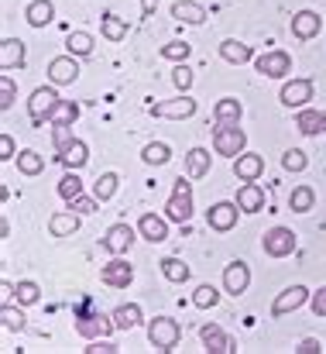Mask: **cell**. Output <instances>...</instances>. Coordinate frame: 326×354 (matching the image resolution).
Listing matches in <instances>:
<instances>
[{"label":"cell","mask_w":326,"mask_h":354,"mask_svg":"<svg viewBox=\"0 0 326 354\" xmlns=\"http://www.w3.org/2000/svg\"><path fill=\"white\" fill-rule=\"evenodd\" d=\"M148 341H151V348H158L162 354H172L179 348V341H182L179 320H172V317H155V320L148 324Z\"/></svg>","instance_id":"6da1fadb"},{"label":"cell","mask_w":326,"mask_h":354,"mask_svg":"<svg viewBox=\"0 0 326 354\" xmlns=\"http://www.w3.org/2000/svg\"><path fill=\"white\" fill-rule=\"evenodd\" d=\"M165 217H169L172 224H182V227L193 221V183L175 179L172 196H169V203H165Z\"/></svg>","instance_id":"7a4b0ae2"},{"label":"cell","mask_w":326,"mask_h":354,"mask_svg":"<svg viewBox=\"0 0 326 354\" xmlns=\"http://www.w3.org/2000/svg\"><path fill=\"white\" fill-rule=\"evenodd\" d=\"M244 145H247V134L240 131V124H233V127H213V148H217V155L223 158H237V155H244Z\"/></svg>","instance_id":"3957f363"},{"label":"cell","mask_w":326,"mask_h":354,"mask_svg":"<svg viewBox=\"0 0 326 354\" xmlns=\"http://www.w3.org/2000/svg\"><path fill=\"white\" fill-rule=\"evenodd\" d=\"M254 69L261 76H268V80H285L292 73V55L285 48H271V52H265V55L254 59Z\"/></svg>","instance_id":"277c9868"},{"label":"cell","mask_w":326,"mask_h":354,"mask_svg":"<svg viewBox=\"0 0 326 354\" xmlns=\"http://www.w3.org/2000/svg\"><path fill=\"white\" fill-rule=\"evenodd\" d=\"M261 248L268 258H289L296 251V234L289 227H271L268 234L261 237Z\"/></svg>","instance_id":"5b68a950"},{"label":"cell","mask_w":326,"mask_h":354,"mask_svg":"<svg viewBox=\"0 0 326 354\" xmlns=\"http://www.w3.org/2000/svg\"><path fill=\"white\" fill-rule=\"evenodd\" d=\"M309 289L306 286H289V289H282L278 292V299L271 303V317H285V313H296L299 306H306L309 303Z\"/></svg>","instance_id":"8992f818"},{"label":"cell","mask_w":326,"mask_h":354,"mask_svg":"<svg viewBox=\"0 0 326 354\" xmlns=\"http://www.w3.org/2000/svg\"><path fill=\"white\" fill-rule=\"evenodd\" d=\"M59 100H62V97H59L52 86H38V90L31 93V100H28V114H31V120H35V124H45Z\"/></svg>","instance_id":"52a82bcc"},{"label":"cell","mask_w":326,"mask_h":354,"mask_svg":"<svg viewBox=\"0 0 326 354\" xmlns=\"http://www.w3.org/2000/svg\"><path fill=\"white\" fill-rule=\"evenodd\" d=\"M134 237H137V231L131 227V224H113V227H107V234H104V248H107L110 254H127L131 248H134Z\"/></svg>","instance_id":"ba28073f"},{"label":"cell","mask_w":326,"mask_h":354,"mask_svg":"<svg viewBox=\"0 0 326 354\" xmlns=\"http://www.w3.org/2000/svg\"><path fill=\"white\" fill-rule=\"evenodd\" d=\"M100 279H104V286H110V289H127L131 279H134V268L124 261V254H113V261H107L100 268Z\"/></svg>","instance_id":"9c48e42d"},{"label":"cell","mask_w":326,"mask_h":354,"mask_svg":"<svg viewBox=\"0 0 326 354\" xmlns=\"http://www.w3.org/2000/svg\"><path fill=\"white\" fill-rule=\"evenodd\" d=\"M48 80L52 86H73L79 80V66H76V55H59L48 62Z\"/></svg>","instance_id":"30bf717a"},{"label":"cell","mask_w":326,"mask_h":354,"mask_svg":"<svg viewBox=\"0 0 326 354\" xmlns=\"http://www.w3.org/2000/svg\"><path fill=\"white\" fill-rule=\"evenodd\" d=\"M151 114H155V118H169V120H186V118L196 114V100L182 93V97H175V100H162V104H155Z\"/></svg>","instance_id":"8fae6325"},{"label":"cell","mask_w":326,"mask_h":354,"mask_svg":"<svg viewBox=\"0 0 326 354\" xmlns=\"http://www.w3.org/2000/svg\"><path fill=\"white\" fill-rule=\"evenodd\" d=\"M313 90H316V86H313V80H292V83H285V86H282V104H285L289 111H292V107H296V111H303V107L313 100Z\"/></svg>","instance_id":"7c38bea8"},{"label":"cell","mask_w":326,"mask_h":354,"mask_svg":"<svg viewBox=\"0 0 326 354\" xmlns=\"http://www.w3.org/2000/svg\"><path fill=\"white\" fill-rule=\"evenodd\" d=\"M113 327V317H104V313H90V317H79L76 320V334L86 337V341H97V337H107Z\"/></svg>","instance_id":"4fadbf2b"},{"label":"cell","mask_w":326,"mask_h":354,"mask_svg":"<svg viewBox=\"0 0 326 354\" xmlns=\"http://www.w3.org/2000/svg\"><path fill=\"white\" fill-rule=\"evenodd\" d=\"M247 286H251V268H247L244 261H230V265L223 268V289H227L230 296H244Z\"/></svg>","instance_id":"5bb4252c"},{"label":"cell","mask_w":326,"mask_h":354,"mask_svg":"<svg viewBox=\"0 0 326 354\" xmlns=\"http://www.w3.org/2000/svg\"><path fill=\"white\" fill-rule=\"evenodd\" d=\"M237 214H240L237 203H213V207L207 210V224H210V231L227 234V231L237 224Z\"/></svg>","instance_id":"9a60e30c"},{"label":"cell","mask_w":326,"mask_h":354,"mask_svg":"<svg viewBox=\"0 0 326 354\" xmlns=\"http://www.w3.org/2000/svg\"><path fill=\"white\" fill-rule=\"evenodd\" d=\"M323 31V17L316 14V10H299L296 17H292V35L299 38V41H309V38H316Z\"/></svg>","instance_id":"2e32d148"},{"label":"cell","mask_w":326,"mask_h":354,"mask_svg":"<svg viewBox=\"0 0 326 354\" xmlns=\"http://www.w3.org/2000/svg\"><path fill=\"white\" fill-rule=\"evenodd\" d=\"M261 172H265V158H261V155L244 151V155H237V158H233V176H237L240 183H258V179H261Z\"/></svg>","instance_id":"e0dca14e"},{"label":"cell","mask_w":326,"mask_h":354,"mask_svg":"<svg viewBox=\"0 0 326 354\" xmlns=\"http://www.w3.org/2000/svg\"><path fill=\"white\" fill-rule=\"evenodd\" d=\"M200 337H203V344H207V354H233L237 351V341L227 337L217 324H207V327L200 330Z\"/></svg>","instance_id":"ac0fdd59"},{"label":"cell","mask_w":326,"mask_h":354,"mask_svg":"<svg viewBox=\"0 0 326 354\" xmlns=\"http://www.w3.org/2000/svg\"><path fill=\"white\" fill-rule=\"evenodd\" d=\"M137 234L151 244H162L169 237V217H155V214H141L137 221Z\"/></svg>","instance_id":"d6986e66"},{"label":"cell","mask_w":326,"mask_h":354,"mask_svg":"<svg viewBox=\"0 0 326 354\" xmlns=\"http://www.w3.org/2000/svg\"><path fill=\"white\" fill-rule=\"evenodd\" d=\"M24 66V41L21 38H3L0 41V69L10 73V69H21Z\"/></svg>","instance_id":"ffe728a7"},{"label":"cell","mask_w":326,"mask_h":354,"mask_svg":"<svg viewBox=\"0 0 326 354\" xmlns=\"http://www.w3.org/2000/svg\"><path fill=\"white\" fill-rule=\"evenodd\" d=\"M237 207H240V214H258V210H265V189H261L258 183H244V186L237 189Z\"/></svg>","instance_id":"44dd1931"},{"label":"cell","mask_w":326,"mask_h":354,"mask_svg":"<svg viewBox=\"0 0 326 354\" xmlns=\"http://www.w3.org/2000/svg\"><path fill=\"white\" fill-rule=\"evenodd\" d=\"M296 127L306 134V138H320L326 131V114L323 111H313V107H303L296 114Z\"/></svg>","instance_id":"7402d4cb"},{"label":"cell","mask_w":326,"mask_h":354,"mask_svg":"<svg viewBox=\"0 0 326 354\" xmlns=\"http://www.w3.org/2000/svg\"><path fill=\"white\" fill-rule=\"evenodd\" d=\"M220 59L230 62V66H244V62L254 59V48L244 45V41H237V38H227V41H220Z\"/></svg>","instance_id":"603a6c76"},{"label":"cell","mask_w":326,"mask_h":354,"mask_svg":"<svg viewBox=\"0 0 326 354\" xmlns=\"http://www.w3.org/2000/svg\"><path fill=\"white\" fill-rule=\"evenodd\" d=\"M240 114H244V107H240L237 97H223V100H217V107H213V120H217L220 127L240 124Z\"/></svg>","instance_id":"cb8c5ba5"},{"label":"cell","mask_w":326,"mask_h":354,"mask_svg":"<svg viewBox=\"0 0 326 354\" xmlns=\"http://www.w3.org/2000/svg\"><path fill=\"white\" fill-rule=\"evenodd\" d=\"M172 17L182 21V24H203L207 21V7L196 3V0H175L172 3Z\"/></svg>","instance_id":"d4e9b609"},{"label":"cell","mask_w":326,"mask_h":354,"mask_svg":"<svg viewBox=\"0 0 326 354\" xmlns=\"http://www.w3.org/2000/svg\"><path fill=\"white\" fill-rule=\"evenodd\" d=\"M59 158H62V165H66V169H83V165L90 162V148H86V141L73 138V141L59 151Z\"/></svg>","instance_id":"484cf974"},{"label":"cell","mask_w":326,"mask_h":354,"mask_svg":"<svg viewBox=\"0 0 326 354\" xmlns=\"http://www.w3.org/2000/svg\"><path fill=\"white\" fill-rule=\"evenodd\" d=\"M24 17H28L31 28H45V24H52L55 7H52V0H31V3L24 7Z\"/></svg>","instance_id":"4316f807"},{"label":"cell","mask_w":326,"mask_h":354,"mask_svg":"<svg viewBox=\"0 0 326 354\" xmlns=\"http://www.w3.org/2000/svg\"><path fill=\"white\" fill-rule=\"evenodd\" d=\"M48 231H52V237H73L76 231H79V214H76V210L52 214V221H48Z\"/></svg>","instance_id":"83f0119b"},{"label":"cell","mask_w":326,"mask_h":354,"mask_svg":"<svg viewBox=\"0 0 326 354\" xmlns=\"http://www.w3.org/2000/svg\"><path fill=\"white\" fill-rule=\"evenodd\" d=\"M110 317H113V327H117V330H134V327L141 324V306H137V303H124V306H117Z\"/></svg>","instance_id":"f1b7e54d"},{"label":"cell","mask_w":326,"mask_h":354,"mask_svg":"<svg viewBox=\"0 0 326 354\" xmlns=\"http://www.w3.org/2000/svg\"><path fill=\"white\" fill-rule=\"evenodd\" d=\"M100 35H104L107 41H124V38H127V21L117 17V14H104V17H100Z\"/></svg>","instance_id":"f546056e"},{"label":"cell","mask_w":326,"mask_h":354,"mask_svg":"<svg viewBox=\"0 0 326 354\" xmlns=\"http://www.w3.org/2000/svg\"><path fill=\"white\" fill-rule=\"evenodd\" d=\"M186 172H189L193 179H203V176L210 172V151H207V148H193V151L186 155Z\"/></svg>","instance_id":"4dcf8cb0"},{"label":"cell","mask_w":326,"mask_h":354,"mask_svg":"<svg viewBox=\"0 0 326 354\" xmlns=\"http://www.w3.org/2000/svg\"><path fill=\"white\" fill-rule=\"evenodd\" d=\"M41 169H45V155H38L35 148L17 151V172H24V176H38Z\"/></svg>","instance_id":"1f68e13d"},{"label":"cell","mask_w":326,"mask_h":354,"mask_svg":"<svg viewBox=\"0 0 326 354\" xmlns=\"http://www.w3.org/2000/svg\"><path fill=\"white\" fill-rule=\"evenodd\" d=\"M162 275H165L169 282L182 286V282H189V265H186L182 258H162Z\"/></svg>","instance_id":"d6a6232c"},{"label":"cell","mask_w":326,"mask_h":354,"mask_svg":"<svg viewBox=\"0 0 326 354\" xmlns=\"http://www.w3.org/2000/svg\"><path fill=\"white\" fill-rule=\"evenodd\" d=\"M117 186H120V176H117V172H104V176H97V183H93V196H97L100 203H107V200H113Z\"/></svg>","instance_id":"836d02e7"},{"label":"cell","mask_w":326,"mask_h":354,"mask_svg":"<svg viewBox=\"0 0 326 354\" xmlns=\"http://www.w3.org/2000/svg\"><path fill=\"white\" fill-rule=\"evenodd\" d=\"M313 203H316L313 186H296V189H292V196H289V207H292L296 214H309V210H313Z\"/></svg>","instance_id":"e575fe53"},{"label":"cell","mask_w":326,"mask_h":354,"mask_svg":"<svg viewBox=\"0 0 326 354\" xmlns=\"http://www.w3.org/2000/svg\"><path fill=\"white\" fill-rule=\"evenodd\" d=\"M79 118V104H73V100H59L55 104V111L48 114V124L55 127V124H76Z\"/></svg>","instance_id":"d590c367"},{"label":"cell","mask_w":326,"mask_h":354,"mask_svg":"<svg viewBox=\"0 0 326 354\" xmlns=\"http://www.w3.org/2000/svg\"><path fill=\"white\" fill-rule=\"evenodd\" d=\"M59 196L69 203V200H76V196H83V179L76 176V169H69L62 179H59Z\"/></svg>","instance_id":"8d00e7d4"},{"label":"cell","mask_w":326,"mask_h":354,"mask_svg":"<svg viewBox=\"0 0 326 354\" xmlns=\"http://www.w3.org/2000/svg\"><path fill=\"white\" fill-rule=\"evenodd\" d=\"M66 52L83 59V55H90V52H93V38H90L86 31H73V35L66 38Z\"/></svg>","instance_id":"74e56055"},{"label":"cell","mask_w":326,"mask_h":354,"mask_svg":"<svg viewBox=\"0 0 326 354\" xmlns=\"http://www.w3.org/2000/svg\"><path fill=\"white\" fill-rule=\"evenodd\" d=\"M141 158H144L148 165H165V162L172 158V148H169L165 141H151V145H144Z\"/></svg>","instance_id":"f35d334b"},{"label":"cell","mask_w":326,"mask_h":354,"mask_svg":"<svg viewBox=\"0 0 326 354\" xmlns=\"http://www.w3.org/2000/svg\"><path fill=\"white\" fill-rule=\"evenodd\" d=\"M189 52H193L189 41H169V45H162V59H169V62H186Z\"/></svg>","instance_id":"ab89813d"},{"label":"cell","mask_w":326,"mask_h":354,"mask_svg":"<svg viewBox=\"0 0 326 354\" xmlns=\"http://www.w3.org/2000/svg\"><path fill=\"white\" fill-rule=\"evenodd\" d=\"M38 299H41V289H38V282H31V279L17 282V303H21V306H35Z\"/></svg>","instance_id":"60d3db41"},{"label":"cell","mask_w":326,"mask_h":354,"mask_svg":"<svg viewBox=\"0 0 326 354\" xmlns=\"http://www.w3.org/2000/svg\"><path fill=\"white\" fill-rule=\"evenodd\" d=\"M0 320H3V330H10V334H21L24 330V313L21 310H10V303L0 306Z\"/></svg>","instance_id":"b9f144b4"},{"label":"cell","mask_w":326,"mask_h":354,"mask_svg":"<svg viewBox=\"0 0 326 354\" xmlns=\"http://www.w3.org/2000/svg\"><path fill=\"white\" fill-rule=\"evenodd\" d=\"M220 303V292L213 286H200L196 292H193V306H200V310H213Z\"/></svg>","instance_id":"7bdbcfd3"},{"label":"cell","mask_w":326,"mask_h":354,"mask_svg":"<svg viewBox=\"0 0 326 354\" xmlns=\"http://www.w3.org/2000/svg\"><path fill=\"white\" fill-rule=\"evenodd\" d=\"M172 83H175L179 93H189V86H193V69H189L186 62H175V69H172Z\"/></svg>","instance_id":"ee69618b"},{"label":"cell","mask_w":326,"mask_h":354,"mask_svg":"<svg viewBox=\"0 0 326 354\" xmlns=\"http://www.w3.org/2000/svg\"><path fill=\"white\" fill-rule=\"evenodd\" d=\"M309 165V158H306V151H299V148H289L285 155H282V169H289V172H303Z\"/></svg>","instance_id":"f6af8a7d"},{"label":"cell","mask_w":326,"mask_h":354,"mask_svg":"<svg viewBox=\"0 0 326 354\" xmlns=\"http://www.w3.org/2000/svg\"><path fill=\"white\" fill-rule=\"evenodd\" d=\"M14 97H17V90H14V80L3 73V76H0V111H3V114L14 107Z\"/></svg>","instance_id":"bcb514c9"},{"label":"cell","mask_w":326,"mask_h":354,"mask_svg":"<svg viewBox=\"0 0 326 354\" xmlns=\"http://www.w3.org/2000/svg\"><path fill=\"white\" fill-rule=\"evenodd\" d=\"M97 207H100V200H97V196H76V200H69V210H76L79 217L97 214Z\"/></svg>","instance_id":"7dc6e473"},{"label":"cell","mask_w":326,"mask_h":354,"mask_svg":"<svg viewBox=\"0 0 326 354\" xmlns=\"http://www.w3.org/2000/svg\"><path fill=\"white\" fill-rule=\"evenodd\" d=\"M83 351L86 354H120V348H117L113 341H107V337H97V341H90Z\"/></svg>","instance_id":"c3c4849f"},{"label":"cell","mask_w":326,"mask_h":354,"mask_svg":"<svg viewBox=\"0 0 326 354\" xmlns=\"http://www.w3.org/2000/svg\"><path fill=\"white\" fill-rule=\"evenodd\" d=\"M52 138H55V148L62 151V148L73 141V124H55V127H52Z\"/></svg>","instance_id":"681fc988"},{"label":"cell","mask_w":326,"mask_h":354,"mask_svg":"<svg viewBox=\"0 0 326 354\" xmlns=\"http://www.w3.org/2000/svg\"><path fill=\"white\" fill-rule=\"evenodd\" d=\"M10 158H17L14 138H10V134H0V162H10Z\"/></svg>","instance_id":"f907efd6"},{"label":"cell","mask_w":326,"mask_h":354,"mask_svg":"<svg viewBox=\"0 0 326 354\" xmlns=\"http://www.w3.org/2000/svg\"><path fill=\"white\" fill-rule=\"evenodd\" d=\"M309 306H313V313H316V317H326V286L320 289V292H313V296H309Z\"/></svg>","instance_id":"816d5d0a"},{"label":"cell","mask_w":326,"mask_h":354,"mask_svg":"<svg viewBox=\"0 0 326 354\" xmlns=\"http://www.w3.org/2000/svg\"><path fill=\"white\" fill-rule=\"evenodd\" d=\"M296 354H323V344H320L316 337H306V341L296 348Z\"/></svg>","instance_id":"f5cc1de1"},{"label":"cell","mask_w":326,"mask_h":354,"mask_svg":"<svg viewBox=\"0 0 326 354\" xmlns=\"http://www.w3.org/2000/svg\"><path fill=\"white\" fill-rule=\"evenodd\" d=\"M155 7H158V0H141V17H151Z\"/></svg>","instance_id":"db71d44e"},{"label":"cell","mask_w":326,"mask_h":354,"mask_svg":"<svg viewBox=\"0 0 326 354\" xmlns=\"http://www.w3.org/2000/svg\"><path fill=\"white\" fill-rule=\"evenodd\" d=\"M10 234V224H7V217H0V237Z\"/></svg>","instance_id":"11a10c76"}]
</instances>
